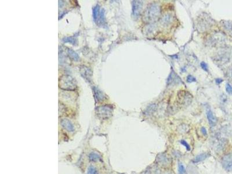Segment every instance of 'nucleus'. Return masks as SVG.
<instances>
[{"instance_id": "9", "label": "nucleus", "mask_w": 232, "mask_h": 174, "mask_svg": "<svg viewBox=\"0 0 232 174\" xmlns=\"http://www.w3.org/2000/svg\"><path fill=\"white\" fill-rule=\"evenodd\" d=\"M207 119L208 120L209 124L211 126H214L216 125L217 120L215 116L214 115V113L210 109H208L207 110Z\"/></svg>"}, {"instance_id": "22", "label": "nucleus", "mask_w": 232, "mask_h": 174, "mask_svg": "<svg viewBox=\"0 0 232 174\" xmlns=\"http://www.w3.org/2000/svg\"><path fill=\"white\" fill-rule=\"evenodd\" d=\"M181 143L183 146H184L186 147L187 151H190V150H191V147H190L189 145L187 143V142H186V141H184V140H182V141H181Z\"/></svg>"}, {"instance_id": "19", "label": "nucleus", "mask_w": 232, "mask_h": 174, "mask_svg": "<svg viewBox=\"0 0 232 174\" xmlns=\"http://www.w3.org/2000/svg\"><path fill=\"white\" fill-rule=\"evenodd\" d=\"M178 172L179 173V174H184L186 172V169L184 167V165L181 164V163H179L178 165Z\"/></svg>"}, {"instance_id": "15", "label": "nucleus", "mask_w": 232, "mask_h": 174, "mask_svg": "<svg viewBox=\"0 0 232 174\" xmlns=\"http://www.w3.org/2000/svg\"><path fill=\"white\" fill-rule=\"evenodd\" d=\"M96 22L98 25H103L105 23V16H104V11L103 9H102L100 11L99 15L98 16V18L96 20Z\"/></svg>"}, {"instance_id": "10", "label": "nucleus", "mask_w": 232, "mask_h": 174, "mask_svg": "<svg viewBox=\"0 0 232 174\" xmlns=\"http://www.w3.org/2000/svg\"><path fill=\"white\" fill-rule=\"evenodd\" d=\"M94 94L95 98L98 102H102L105 99V95L103 92L95 86L94 87Z\"/></svg>"}, {"instance_id": "25", "label": "nucleus", "mask_w": 232, "mask_h": 174, "mask_svg": "<svg viewBox=\"0 0 232 174\" xmlns=\"http://www.w3.org/2000/svg\"><path fill=\"white\" fill-rule=\"evenodd\" d=\"M88 174H97V173L94 168H90Z\"/></svg>"}, {"instance_id": "5", "label": "nucleus", "mask_w": 232, "mask_h": 174, "mask_svg": "<svg viewBox=\"0 0 232 174\" xmlns=\"http://www.w3.org/2000/svg\"><path fill=\"white\" fill-rule=\"evenodd\" d=\"M143 8V1H132V15L134 18L138 19Z\"/></svg>"}, {"instance_id": "2", "label": "nucleus", "mask_w": 232, "mask_h": 174, "mask_svg": "<svg viewBox=\"0 0 232 174\" xmlns=\"http://www.w3.org/2000/svg\"><path fill=\"white\" fill-rule=\"evenodd\" d=\"M59 85L63 90L74 91L77 88V82L73 77L69 75H64L60 77Z\"/></svg>"}, {"instance_id": "21", "label": "nucleus", "mask_w": 232, "mask_h": 174, "mask_svg": "<svg viewBox=\"0 0 232 174\" xmlns=\"http://www.w3.org/2000/svg\"><path fill=\"white\" fill-rule=\"evenodd\" d=\"M186 80L188 82H196V79L195 77L191 76V75H189L187 77Z\"/></svg>"}, {"instance_id": "18", "label": "nucleus", "mask_w": 232, "mask_h": 174, "mask_svg": "<svg viewBox=\"0 0 232 174\" xmlns=\"http://www.w3.org/2000/svg\"><path fill=\"white\" fill-rule=\"evenodd\" d=\"M156 110V105L155 104H152L146 108V112L147 113V114H150L154 112H155Z\"/></svg>"}, {"instance_id": "23", "label": "nucleus", "mask_w": 232, "mask_h": 174, "mask_svg": "<svg viewBox=\"0 0 232 174\" xmlns=\"http://www.w3.org/2000/svg\"><path fill=\"white\" fill-rule=\"evenodd\" d=\"M200 66L201 67V68L205 72H208V65L207 63H205L204 62H201L200 63Z\"/></svg>"}, {"instance_id": "17", "label": "nucleus", "mask_w": 232, "mask_h": 174, "mask_svg": "<svg viewBox=\"0 0 232 174\" xmlns=\"http://www.w3.org/2000/svg\"><path fill=\"white\" fill-rule=\"evenodd\" d=\"M63 41L65 43H70L73 45L77 44V40L72 37H65L63 39Z\"/></svg>"}, {"instance_id": "3", "label": "nucleus", "mask_w": 232, "mask_h": 174, "mask_svg": "<svg viewBox=\"0 0 232 174\" xmlns=\"http://www.w3.org/2000/svg\"><path fill=\"white\" fill-rule=\"evenodd\" d=\"M192 94L185 90H181L177 94V102L183 106H187L192 102Z\"/></svg>"}, {"instance_id": "27", "label": "nucleus", "mask_w": 232, "mask_h": 174, "mask_svg": "<svg viewBox=\"0 0 232 174\" xmlns=\"http://www.w3.org/2000/svg\"><path fill=\"white\" fill-rule=\"evenodd\" d=\"M164 174H172V173L171 172H165V173H164Z\"/></svg>"}, {"instance_id": "1", "label": "nucleus", "mask_w": 232, "mask_h": 174, "mask_svg": "<svg viewBox=\"0 0 232 174\" xmlns=\"http://www.w3.org/2000/svg\"><path fill=\"white\" fill-rule=\"evenodd\" d=\"M161 9L159 5L157 3H152L147 7L144 10L143 20L144 22L152 24L159 17Z\"/></svg>"}, {"instance_id": "24", "label": "nucleus", "mask_w": 232, "mask_h": 174, "mask_svg": "<svg viewBox=\"0 0 232 174\" xmlns=\"http://www.w3.org/2000/svg\"><path fill=\"white\" fill-rule=\"evenodd\" d=\"M201 133H203V134L204 135H205V136L207 135V129H206L205 128L202 127L201 129Z\"/></svg>"}, {"instance_id": "7", "label": "nucleus", "mask_w": 232, "mask_h": 174, "mask_svg": "<svg viewBox=\"0 0 232 174\" xmlns=\"http://www.w3.org/2000/svg\"><path fill=\"white\" fill-rule=\"evenodd\" d=\"M157 161L162 166H166L170 164V159L165 154H160L157 156Z\"/></svg>"}, {"instance_id": "13", "label": "nucleus", "mask_w": 232, "mask_h": 174, "mask_svg": "<svg viewBox=\"0 0 232 174\" xmlns=\"http://www.w3.org/2000/svg\"><path fill=\"white\" fill-rule=\"evenodd\" d=\"M68 54L69 58L74 61H78L80 59V57L72 49L69 48L68 50Z\"/></svg>"}, {"instance_id": "16", "label": "nucleus", "mask_w": 232, "mask_h": 174, "mask_svg": "<svg viewBox=\"0 0 232 174\" xmlns=\"http://www.w3.org/2000/svg\"><path fill=\"white\" fill-rule=\"evenodd\" d=\"M99 13H100V6L99 5H96L95 7H94V8L92 9L93 18L95 22L98 18Z\"/></svg>"}, {"instance_id": "12", "label": "nucleus", "mask_w": 232, "mask_h": 174, "mask_svg": "<svg viewBox=\"0 0 232 174\" xmlns=\"http://www.w3.org/2000/svg\"><path fill=\"white\" fill-rule=\"evenodd\" d=\"M61 124L63 126V128H65L66 129L69 130V131H72L74 129L73 124L69 120L67 119L62 120L61 121Z\"/></svg>"}, {"instance_id": "8", "label": "nucleus", "mask_w": 232, "mask_h": 174, "mask_svg": "<svg viewBox=\"0 0 232 174\" xmlns=\"http://www.w3.org/2000/svg\"><path fill=\"white\" fill-rule=\"evenodd\" d=\"M181 81V80L179 77L178 76H177L174 72H172L171 73V74H170L169 77H168V85H174L176 84H178L179 82Z\"/></svg>"}, {"instance_id": "6", "label": "nucleus", "mask_w": 232, "mask_h": 174, "mask_svg": "<svg viewBox=\"0 0 232 174\" xmlns=\"http://www.w3.org/2000/svg\"><path fill=\"white\" fill-rule=\"evenodd\" d=\"M222 164L226 171H232V153L227 154L223 157Z\"/></svg>"}, {"instance_id": "14", "label": "nucleus", "mask_w": 232, "mask_h": 174, "mask_svg": "<svg viewBox=\"0 0 232 174\" xmlns=\"http://www.w3.org/2000/svg\"><path fill=\"white\" fill-rule=\"evenodd\" d=\"M210 156L209 153H201L199 155H198L196 157V158L194 160V162L195 163H199L200 161H203L204 160H205L206 159H207L209 156Z\"/></svg>"}, {"instance_id": "26", "label": "nucleus", "mask_w": 232, "mask_h": 174, "mask_svg": "<svg viewBox=\"0 0 232 174\" xmlns=\"http://www.w3.org/2000/svg\"><path fill=\"white\" fill-rule=\"evenodd\" d=\"M216 83H217V84H220V83H221L222 81H223V80H222V79H221V78H217V79H216Z\"/></svg>"}, {"instance_id": "11", "label": "nucleus", "mask_w": 232, "mask_h": 174, "mask_svg": "<svg viewBox=\"0 0 232 174\" xmlns=\"http://www.w3.org/2000/svg\"><path fill=\"white\" fill-rule=\"evenodd\" d=\"M173 21V17L170 14H166L162 17L161 22L163 26H168L170 25Z\"/></svg>"}, {"instance_id": "4", "label": "nucleus", "mask_w": 232, "mask_h": 174, "mask_svg": "<svg viewBox=\"0 0 232 174\" xmlns=\"http://www.w3.org/2000/svg\"><path fill=\"white\" fill-rule=\"evenodd\" d=\"M211 26H212V19L209 16L205 15L199 17L197 20V27L200 31H207Z\"/></svg>"}, {"instance_id": "20", "label": "nucleus", "mask_w": 232, "mask_h": 174, "mask_svg": "<svg viewBox=\"0 0 232 174\" xmlns=\"http://www.w3.org/2000/svg\"><path fill=\"white\" fill-rule=\"evenodd\" d=\"M226 91L229 94L232 95V86L230 84H227L226 85Z\"/></svg>"}]
</instances>
